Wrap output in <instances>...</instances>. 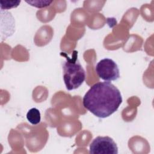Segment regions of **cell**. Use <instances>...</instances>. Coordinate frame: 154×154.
Instances as JSON below:
<instances>
[{
  "label": "cell",
  "mask_w": 154,
  "mask_h": 154,
  "mask_svg": "<svg viewBox=\"0 0 154 154\" xmlns=\"http://www.w3.org/2000/svg\"><path fill=\"white\" fill-rule=\"evenodd\" d=\"M97 76L105 81H116L120 78V71L117 64L110 58L100 60L95 67Z\"/></svg>",
  "instance_id": "3"
},
{
  "label": "cell",
  "mask_w": 154,
  "mask_h": 154,
  "mask_svg": "<svg viewBox=\"0 0 154 154\" xmlns=\"http://www.w3.org/2000/svg\"><path fill=\"white\" fill-rule=\"evenodd\" d=\"M120 90L109 82L93 85L83 97L85 108L95 116L106 118L115 112L122 102Z\"/></svg>",
  "instance_id": "1"
},
{
  "label": "cell",
  "mask_w": 154,
  "mask_h": 154,
  "mask_svg": "<svg viewBox=\"0 0 154 154\" xmlns=\"http://www.w3.org/2000/svg\"><path fill=\"white\" fill-rule=\"evenodd\" d=\"M26 119L32 125L38 124L41 120V114L40 111L36 108H32L26 113Z\"/></svg>",
  "instance_id": "5"
},
{
  "label": "cell",
  "mask_w": 154,
  "mask_h": 154,
  "mask_svg": "<svg viewBox=\"0 0 154 154\" xmlns=\"http://www.w3.org/2000/svg\"><path fill=\"white\" fill-rule=\"evenodd\" d=\"M90 153L117 154L118 147L111 137L108 136H98L90 143Z\"/></svg>",
  "instance_id": "4"
},
{
  "label": "cell",
  "mask_w": 154,
  "mask_h": 154,
  "mask_svg": "<svg viewBox=\"0 0 154 154\" xmlns=\"http://www.w3.org/2000/svg\"><path fill=\"white\" fill-rule=\"evenodd\" d=\"M66 58L63 63V80L66 88L70 91L79 88L85 81V72L78 58V52L73 51L72 57L65 52H61Z\"/></svg>",
  "instance_id": "2"
},
{
  "label": "cell",
  "mask_w": 154,
  "mask_h": 154,
  "mask_svg": "<svg viewBox=\"0 0 154 154\" xmlns=\"http://www.w3.org/2000/svg\"><path fill=\"white\" fill-rule=\"evenodd\" d=\"M26 3L29 4L31 6L37 7V8H45L50 5L51 3L53 2V1L48 0H37V1H26Z\"/></svg>",
  "instance_id": "7"
},
{
  "label": "cell",
  "mask_w": 154,
  "mask_h": 154,
  "mask_svg": "<svg viewBox=\"0 0 154 154\" xmlns=\"http://www.w3.org/2000/svg\"><path fill=\"white\" fill-rule=\"evenodd\" d=\"M20 1H1L0 7L2 10H9L18 7L20 3Z\"/></svg>",
  "instance_id": "6"
}]
</instances>
